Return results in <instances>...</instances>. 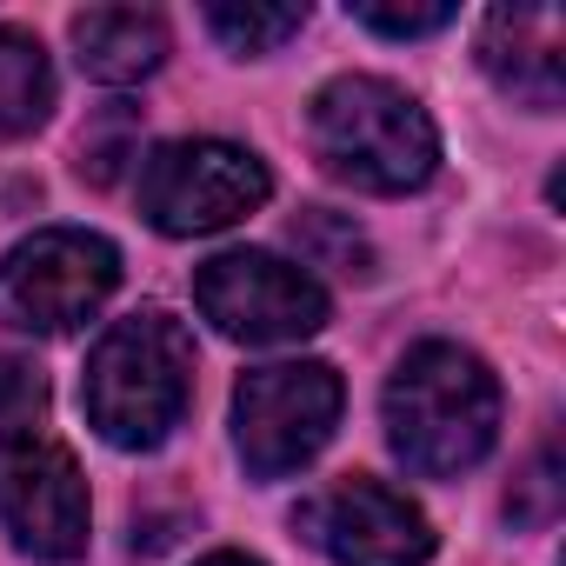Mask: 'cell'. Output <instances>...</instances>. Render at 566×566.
Masks as SVG:
<instances>
[{"instance_id": "1", "label": "cell", "mask_w": 566, "mask_h": 566, "mask_svg": "<svg viewBox=\"0 0 566 566\" xmlns=\"http://www.w3.org/2000/svg\"><path fill=\"white\" fill-rule=\"evenodd\" d=\"M387 440L420 480H453L480 467L500 440V380L480 354L453 340L413 347L387 380Z\"/></svg>"}, {"instance_id": "2", "label": "cell", "mask_w": 566, "mask_h": 566, "mask_svg": "<svg viewBox=\"0 0 566 566\" xmlns=\"http://www.w3.org/2000/svg\"><path fill=\"white\" fill-rule=\"evenodd\" d=\"M193 400V334L167 307H140L114 321L81 380V407L94 433L120 453H154Z\"/></svg>"}, {"instance_id": "3", "label": "cell", "mask_w": 566, "mask_h": 566, "mask_svg": "<svg viewBox=\"0 0 566 566\" xmlns=\"http://www.w3.org/2000/svg\"><path fill=\"white\" fill-rule=\"evenodd\" d=\"M307 140L321 167L360 193H413L440 167V134L427 107L380 74L327 81L307 107Z\"/></svg>"}, {"instance_id": "4", "label": "cell", "mask_w": 566, "mask_h": 566, "mask_svg": "<svg viewBox=\"0 0 566 566\" xmlns=\"http://www.w3.org/2000/svg\"><path fill=\"white\" fill-rule=\"evenodd\" d=\"M120 287V247L87 227H41L0 260V321L21 334H74Z\"/></svg>"}, {"instance_id": "5", "label": "cell", "mask_w": 566, "mask_h": 566, "mask_svg": "<svg viewBox=\"0 0 566 566\" xmlns=\"http://www.w3.org/2000/svg\"><path fill=\"white\" fill-rule=\"evenodd\" d=\"M340 374L327 360H273L233 387V447L253 480L301 473L340 420Z\"/></svg>"}, {"instance_id": "6", "label": "cell", "mask_w": 566, "mask_h": 566, "mask_svg": "<svg viewBox=\"0 0 566 566\" xmlns=\"http://www.w3.org/2000/svg\"><path fill=\"white\" fill-rule=\"evenodd\" d=\"M193 307L213 321V334L247 347H287L327 327V287L307 266H287L280 253H260V247L213 253L193 273Z\"/></svg>"}, {"instance_id": "7", "label": "cell", "mask_w": 566, "mask_h": 566, "mask_svg": "<svg viewBox=\"0 0 566 566\" xmlns=\"http://www.w3.org/2000/svg\"><path fill=\"white\" fill-rule=\"evenodd\" d=\"M266 193H273L266 160L233 140H167L140 167V213L174 240L220 233L253 207H266Z\"/></svg>"}, {"instance_id": "8", "label": "cell", "mask_w": 566, "mask_h": 566, "mask_svg": "<svg viewBox=\"0 0 566 566\" xmlns=\"http://www.w3.org/2000/svg\"><path fill=\"white\" fill-rule=\"evenodd\" d=\"M294 526L334 559V566H427L433 559V526L427 513L394 493L387 480L374 473H347L334 486H321Z\"/></svg>"}, {"instance_id": "9", "label": "cell", "mask_w": 566, "mask_h": 566, "mask_svg": "<svg viewBox=\"0 0 566 566\" xmlns=\"http://www.w3.org/2000/svg\"><path fill=\"white\" fill-rule=\"evenodd\" d=\"M0 533L28 559H81L87 553V480L67 447L21 440L0 447Z\"/></svg>"}, {"instance_id": "10", "label": "cell", "mask_w": 566, "mask_h": 566, "mask_svg": "<svg viewBox=\"0 0 566 566\" xmlns=\"http://www.w3.org/2000/svg\"><path fill=\"white\" fill-rule=\"evenodd\" d=\"M480 67L520 107H559L566 94V21L559 8H493L480 21Z\"/></svg>"}, {"instance_id": "11", "label": "cell", "mask_w": 566, "mask_h": 566, "mask_svg": "<svg viewBox=\"0 0 566 566\" xmlns=\"http://www.w3.org/2000/svg\"><path fill=\"white\" fill-rule=\"evenodd\" d=\"M74 61L107 87L147 81L167 61V21L154 8H87L74 14Z\"/></svg>"}, {"instance_id": "12", "label": "cell", "mask_w": 566, "mask_h": 566, "mask_svg": "<svg viewBox=\"0 0 566 566\" xmlns=\"http://www.w3.org/2000/svg\"><path fill=\"white\" fill-rule=\"evenodd\" d=\"M54 114V67L48 48L21 28H0V140H21Z\"/></svg>"}, {"instance_id": "13", "label": "cell", "mask_w": 566, "mask_h": 566, "mask_svg": "<svg viewBox=\"0 0 566 566\" xmlns=\"http://www.w3.org/2000/svg\"><path fill=\"white\" fill-rule=\"evenodd\" d=\"M294 247H301L307 266H327V273H347V280H367V273H374V247H367V233H360L354 220L327 213V207H314V213L294 220Z\"/></svg>"}, {"instance_id": "14", "label": "cell", "mask_w": 566, "mask_h": 566, "mask_svg": "<svg viewBox=\"0 0 566 566\" xmlns=\"http://www.w3.org/2000/svg\"><path fill=\"white\" fill-rule=\"evenodd\" d=\"M207 28L233 54H273L280 41H294L307 28V8H233V0H213Z\"/></svg>"}, {"instance_id": "15", "label": "cell", "mask_w": 566, "mask_h": 566, "mask_svg": "<svg viewBox=\"0 0 566 566\" xmlns=\"http://www.w3.org/2000/svg\"><path fill=\"white\" fill-rule=\"evenodd\" d=\"M41 420H48V380H41V367L0 354V447L41 440Z\"/></svg>"}, {"instance_id": "16", "label": "cell", "mask_w": 566, "mask_h": 566, "mask_svg": "<svg viewBox=\"0 0 566 566\" xmlns=\"http://www.w3.org/2000/svg\"><path fill=\"white\" fill-rule=\"evenodd\" d=\"M134 107L127 101H114L107 114H94L87 127H81V174L94 180V187H114L120 180V167L134 160Z\"/></svg>"}, {"instance_id": "17", "label": "cell", "mask_w": 566, "mask_h": 566, "mask_svg": "<svg viewBox=\"0 0 566 566\" xmlns=\"http://www.w3.org/2000/svg\"><path fill=\"white\" fill-rule=\"evenodd\" d=\"M506 513H513L520 526H553V520H559V453H553V447H539V453L526 460V473H520L513 493H506Z\"/></svg>"}, {"instance_id": "18", "label": "cell", "mask_w": 566, "mask_h": 566, "mask_svg": "<svg viewBox=\"0 0 566 566\" xmlns=\"http://www.w3.org/2000/svg\"><path fill=\"white\" fill-rule=\"evenodd\" d=\"M354 21H360V28H374V34L413 41V34H440V28L453 21V8H447V0H427V8H387V0H360Z\"/></svg>"}, {"instance_id": "19", "label": "cell", "mask_w": 566, "mask_h": 566, "mask_svg": "<svg viewBox=\"0 0 566 566\" xmlns=\"http://www.w3.org/2000/svg\"><path fill=\"white\" fill-rule=\"evenodd\" d=\"M200 566H260V559H247V553H213V559H200Z\"/></svg>"}]
</instances>
